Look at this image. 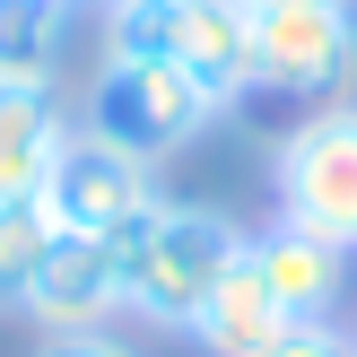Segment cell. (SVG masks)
I'll return each mask as SVG.
<instances>
[{"label": "cell", "mask_w": 357, "mask_h": 357, "mask_svg": "<svg viewBox=\"0 0 357 357\" xmlns=\"http://www.w3.org/2000/svg\"><path fill=\"white\" fill-rule=\"evenodd\" d=\"M96 9H114V0H96Z\"/></svg>", "instance_id": "16"}, {"label": "cell", "mask_w": 357, "mask_h": 357, "mask_svg": "<svg viewBox=\"0 0 357 357\" xmlns=\"http://www.w3.org/2000/svg\"><path fill=\"white\" fill-rule=\"evenodd\" d=\"M166 61L209 105L253 96V0H166Z\"/></svg>", "instance_id": "7"}, {"label": "cell", "mask_w": 357, "mask_h": 357, "mask_svg": "<svg viewBox=\"0 0 357 357\" xmlns=\"http://www.w3.org/2000/svg\"><path fill=\"white\" fill-rule=\"evenodd\" d=\"M35 357H149L131 331H70V340H44Z\"/></svg>", "instance_id": "14"}, {"label": "cell", "mask_w": 357, "mask_h": 357, "mask_svg": "<svg viewBox=\"0 0 357 357\" xmlns=\"http://www.w3.org/2000/svg\"><path fill=\"white\" fill-rule=\"evenodd\" d=\"M271 201L288 227L357 253V105H314L271 149Z\"/></svg>", "instance_id": "2"}, {"label": "cell", "mask_w": 357, "mask_h": 357, "mask_svg": "<svg viewBox=\"0 0 357 357\" xmlns=\"http://www.w3.org/2000/svg\"><path fill=\"white\" fill-rule=\"evenodd\" d=\"M244 227L209 201H157L139 227H122L114 253H122V314L139 323H166V331H192V314L209 305L227 271L244 261Z\"/></svg>", "instance_id": "1"}, {"label": "cell", "mask_w": 357, "mask_h": 357, "mask_svg": "<svg viewBox=\"0 0 357 357\" xmlns=\"http://www.w3.org/2000/svg\"><path fill=\"white\" fill-rule=\"evenodd\" d=\"M253 9H279V0H253ZM331 9H357V0H331Z\"/></svg>", "instance_id": "15"}, {"label": "cell", "mask_w": 357, "mask_h": 357, "mask_svg": "<svg viewBox=\"0 0 357 357\" xmlns=\"http://www.w3.org/2000/svg\"><path fill=\"white\" fill-rule=\"evenodd\" d=\"M70 17H79V0H0V79L52 87L61 44H70Z\"/></svg>", "instance_id": "11"}, {"label": "cell", "mask_w": 357, "mask_h": 357, "mask_svg": "<svg viewBox=\"0 0 357 357\" xmlns=\"http://www.w3.org/2000/svg\"><path fill=\"white\" fill-rule=\"evenodd\" d=\"M209 122H218V105H209L174 61H105L96 87H87L79 131L105 139V149H122V157H139V166H157V157L192 149Z\"/></svg>", "instance_id": "3"}, {"label": "cell", "mask_w": 357, "mask_h": 357, "mask_svg": "<svg viewBox=\"0 0 357 357\" xmlns=\"http://www.w3.org/2000/svg\"><path fill=\"white\" fill-rule=\"evenodd\" d=\"M261 357H357V331H340V323H288Z\"/></svg>", "instance_id": "13"}, {"label": "cell", "mask_w": 357, "mask_h": 357, "mask_svg": "<svg viewBox=\"0 0 357 357\" xmlns=\"http://www.w3.org/2000/svg\"><path fill=\"white\" fill-rule=\"evenodd\" d=\"M79 122L61 114L52 87H26V79H0V201H44V174L52 157L70 149Z\"/></svg>", "instance_id": "9"}, {"label": "cell", "mask_w": 357, "mask_h": 357, "mask_svg": "<svg viewBox=\"0 0 357 357\" xmlns=\"http://www.w3.org/2000/svg\"><path fill=\"white\" fill-rule=\"evenodd\" d=\"M244 261L261 271V288H271V305L288 314V323H331V305H340L349 288V253H331L323 236H305V227L271 218L253 244H244Z\"/></svg>", "instance_id": "8"}, {"label": "cell", "mask_w": 357, "mask_h": 357, "mask_svg": "<svg viewBox=\"0 0 357 357\" xmlns=\"http://www.w3.org/2000/svg\"><path fill=\"white\" fill-rule=\"evenodd\" d=\"M279 331H288V314L271 305V288H261L253 261H236V271L209 288V305L192 314V340H201L209 357H261Z\"/></svg>", "instance_id": "10"}, {"label": "cell", "mask_w": 357, "mask_h": 357, "mask_svg": "<svg viewBox=\"0 0 357 357\" xmlns=\"http://www.w3.org/2000/svg\"><path fill=\"white\" fill-rule=\"evenodd\" d=\"M157 201H166V192H157V166H139V157L105 149V139H87V131H70V149L52 157V174H44V218L61 227V236H105L114 244L122 227H139Z\"/></svg>", "instance_id": "5"}, {"label": "cell", "mask_w": 357, "mask_h": 357, "mask_svg": "<svg viewBox=\"0 0 357 357\" xmlns=\"http://www.w3.org/2000/svg\"><path fill=\"white\" fill-rule=\"evenodd\" d=\"M52 244H61V227L44 218V201H0V314L26 305V288H35Z\"/></svg>", "instance_id": "12"}, {"label": "cell", "mask_w": 357, "mask_h": 357, "mask_svg": "<svg viewBox=\"0 0 357 357\" xmlns=\"http://www.w3.org/2000/svg\"><path fill=\"white\" fill-rule=\"evenodd\" d=\"M26 314L44 340H70V331H114V314H122V253L105 236H61L44 253V271H35V288H26Z\"/></svg>", "instance_id": "6"}, {"label": "cell", "mask_w": 357, "mask_h": 357, "mask_svg": "<svg viewBox=\"0 0 357 357\" xmlns=\"http://www.w3.org/2000/svg\"><path fill=\"white\" fill-rule=\"evenodd\" d=\"M349 87H357V9H331V0L253 9V96L349 105Z\"/></svg>", "instance_id": "4"}]
</instances>
